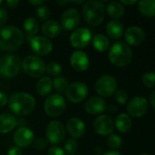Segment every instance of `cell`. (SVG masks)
<instances>
[{
  "instance_id": "obj_37",
  "label": "cell",
  "mask_w": 155,
  "mask_h": 155,
  "mask_svg": "<svg viewBox=\"0 0 155 155\" xmlns=\"http://www.w3.org/2000/svg\"><path fill=\"white\" fill-rule=\"evenodd\" d=\"M46 144H47V142L45 138L43 137H40V138H37L35 142H34V147L36 149V150H43L46 147Z\"/></svg>"
},
{
  "instance_id": "obj_19",
  "label": "cell",
  "mask_w": 155,
  "mask_h": 155,
  "mask_svg": "<svg viewBox=\"0 0 155 155\" xmlns=\"http://www.w3.org/2000/svg\"><path fill=\"white\" fill-rule=\"evenodd\" d=\"M70 64L72 67L77 72H84L89 66L88 55L80 50L74 51L70 57Z\"/></svg>"
},
{
  "instance_id": "obj_18",
  "label": "cell",
  "mask_w": 155,
  "mask_h": 155,
  "mask_svg": "<svg viewBox=\"0 0 155 155\" xmlns=\"http://www.w3.org/2000/svg\"><path fill=\"white\" fill-rule=\"evenodd\" d=\"M84 109L89 114L97 115L107 110V104L102 97L93 96L86 101Z\"/></svg>"
},
{
  "instance_id": "obj_21",
  "label": "cell",
  "mask_w": 155,
  "mask_h": 155,
  "mask_svg": "<svg viewBox=\"0 0 155 155\" xmlns=\"http://www.w3.org/2000/svg\"><path fill=\"white\" fill-rule=\"evenodd\" d=\"M42 32L46 38H55L61 34L62 26L55 20H48L43 24Z\"/></svg>"
},
{
  "instance_id": "obj_31",
  "label": "cell",
  "mask_w": 155,
  "mask_h": 155,
  "mask_svg": "<svg viewBox=\"0 0 155 155\" xmlns=\"http://www.w3.org/2000/svg\"><path fill=\"white\" fill-rule=\"evenodd\" d=\"M45 71L50 76L57 77L60 76V74L62 72V66L57 62H50L47 65H45Z\"/></svg>"
},
{
  "instance_id": "obj_26",
  "label": "cell",
  "mask_w": 155,
  "mask_h": 155,
  "mask_svg": "<svg viewBox=\"0 0 155 155\" xmlns=\"http://www.w3.org/2000/svg\"><path fill=\"white\" fill-rule=\"evenodd\" d=\"M140 13L146 17H153L155 15L154 0H142L137 2Z\"/></svg>"
},
{
  "instance_id": "obj_20",
  "label": "cell",
  "mask_w": 155,
  "mask_h": 155,
  "mask_svg": "<svg viewBox=\"0 0 155 155\" xmlns=\"http://www.w3.org/2000/svg\"><path fill=\"white\" fill-rule=\"evenodd\" d=\"M66 131L73 139H79L85 133V124L81 119L73 117L69 119L66 124Z\"/></svg>"
},
{
  "instance_id": "obj_15",
  "label": "cell",
  "mask_w": 155,
  "mask_h": 155,
  "mask_svg": "<svg viewBox=\"0 0 155 155\" xmlns=\"http://www.w3.org/2000/svg\"><path fill=\"white\" fill-rule=\"evenodd\" d=\"M81 21V15L79 11L75 8L66 9L61 16V24L62 26L65 30H74Z\"/></svg>"
},
{
  "instance_id": "obj_29",
  "label": "cell",
  "mask_w": 155,
  "mask_h": 155,
  "mask_svg": "<svg viewBox=\"0 0 155 155\" xmlns=\"http://www.w3.org/2000/svg\"><path fill=\"white\" fill-rule=\"evenodd\" d=\"M23 27L25 29V34L28 36H35L39 30V25L38 22L33 18V17H28L24 21Z\"/></svg>"
},
{
  "instance_id": "obj_14",
  "label": "cell",
  "mask_w": 155,
  "mask_h": 155,
  "mask_svg": "<svg viewBox=\"0 0 155 155\" xmlns=\"http://www.w3.org/2000/svg\"><path fill=\"white\" fill-rule=\"evenodd\" d=\"M94 130L101 136H109L114 130V122L112 118L105 114L96 117L94 122Z\"/></svg>"
},
{
  "instance_id": "obj_48",
  "label": "cell",
  "mask_w": 155,
  "mask_h": 155,
  "mask_svg": "<svg viewBox=\"0 0 155 155\" xmlns=\"http://www.w3.org/2000/svg\"><path fill=\"white\" fill-rule=\"evenodd\" d=\"M68 3H70V1H64V2H59V1H57V4L58 5H66V4H68Z\"/></svg>"
},
{
  "instance_id": "obj_34",
  "label": "cell",
  "mask_w": 155,
  "mask_h": 155,
  "mask_svg": "<svg viewBox=\"0 0 155 155\" xmlns=\"http://www.w3.org/2000/svg\"><path fill=\"white\" fill-rule=\"evenodd\" d=\"M35 15L39 20L45 21L50 16V10L45 5H39L35 10Z\"/></svg>"
},
{
  "instance_id": "obj_44",
  "label": "cell",
  "mask_w": 155,
  "mask_h": 155,
  "mask_svg": "<svg viewBox=\"0 0 155 155\" xmlns=\"http://www.w3.org/2000/svg\"><path fill=\"white\" fill-rule=\"evenodd\" d=\"M123 5H134L135 3H137L136 0H131V1H127V0H123L120 2Z\"/></svg>"
},
{
  "instance_id": "obj_3",
  "label": "cell",
  "mask_w": 155,
  "mask_h": 155,
  "mask_svg": "<svg viewBox=\"0 0 155 155\" xmlns=\"http://www.w3.org/2000/svg\"><path fill=\"white\" fill-rule=\"evenodd\" d=\"M108 58L114 65L118 67H124L131 63L133 58V52L126 43L119 41L111 46L108 53Z\"/></svg>"
},
{
  "instance_id": "obj_42",
  "label": "cell",
  "mask_w": 155,
  "mask_h": 155,
  "mask_svg": "<svg viewBox=\"0 0 155 155\" xmlns=\"http://www.w3.org/2000/svg\"><path fill=\"white\" fill-rule=\"evenodd\" d=\"M6 5L10 8H15L19 5V1H16V0H7L6 1Z\"/></svg>"
},
{
  "instance_id": "obj_49",
  "label": "cell",
  "mask_w": 155,
  "mask_h": 155,
  "mask_svg": "<svg viewBox=\"0 0 155 155\" xmlns=\"http://www.w3.org/2000/svg\"><path fill=\"white\" fill-rule=\"evenodd\" d=\"M2 3H3V1H0V5H1Z\"/></svg>"
},
{
  "instance_id": "obj_9",
  "label": "cell",
  "mask_w": 155,
  "mask_h": 155,
  "mask_svg": "<svg viewBox=\"0 0 155 155\" xmlns=\"http://www.w3.org/2000/svg\"><path fill=\"white\" fill-rule=\"evenodd\" d=\"M67 99L74 104H79L83 102L88 95V87L85 84L81 82H75L70 84L66 91Z\"/></svg>"
},
{
  "instance_id": "obj_17",
  "label": "cell",
  "mask_w": 155,
  "mask_h": 155,
  "mask_svg": "<svg viewBox=\"0 0 155 155\" xmlns=\"http://www.w3.org/2000/svg\"><path fill=\"white\" fill-rule=\"evenodd\" d=\"M127 45L137 46L143 44L145 39V32L140 26H130L124 33Z\"/></svg>"
},
{
  "instance_id": "obj_16",
  "label": "cell",
  "mask_w": 155,
  "mask_h": 155,
  "mask_svg": "<svg viewBox=\"0 0 155 155\" xmlns=\"http://www.w3.org/2000/svg\"><path fill=\"white\" fill-rule=\"evenodd\" d=\"M34 133L27 127H21L14 134V143L19 148H25L32 144L34 142Z\"/></svg>"
},
{
  "instance_id": "obj_6",
  "label": "cell",
  "mask_w": 155,
  "mask_h": 155,
  "mask_svg": "<svg viewBox=\"0 0 155 155\" xmlns=\"http://www.w3.org/2000/svg\"><path fill=\"white\" fill-rule=\"evenodd\" d=\"M24 72L34 78L42 76L45 72V64L44 61L36 55H27L21 63Z\"/></svg>"
},
{
  "instance_id": "obj_41",
  "label": "cell",
  "mask_w": 155,
  "mask_h": 155,
  "mask_svg": "<svg viewBox=\"0 0 155 155\" xmlns=\"http://www.w3.org/2000/svg\"><path fill=\"white\" fill-rule=\"evenodd\" d=\"M7 101H8V97H7V95H6L5 93L0 92V108L4 107V106L6 104Z\"/></svg>"
},
{
  "instance_id": "obj_24",
  "label": "cell",
  "mask_w": 155,
  "mask_h": 155,
  "mask_svg": "<svg viewBox=\"0 0 155 155\" xmlns=\"http://www.w3.org/2000/svg\"><path fill=\"white\" fill-rule=\"evenodd\" d=\"M115 127L120 133H127L133 126V121L127 114H120L115 119Z\"/></svg>"
},
{
  "instance_id": "obj_25",
  "label": "cell",
  "mask_w": 155,
  "mask_h": 155,
  "mask_svg": "<svg viewBox=\"0 0 155 155\" xmlns=\"http://www.w3.org/2000/svg\"><path fill=\"white\" fill-rule=\"evenodd\" d=\"M106 32L112 38H120L124 35V25L117 20H112L106 25Z\"/></svg>"
},
{
  "instance_id": "obj_12",
  "label": "cell",
  "mask_w": 155,
  "mask_h": 155,
  "mask_svg": "<svg viewBox=\"0 0 155 155\" xmlns=\"http://www.w3.org/2000/svg\"><path fill=\"white\" fill-rule=\"evenodd\" d=\"M149 107V103L146 98L136 96L131 99L127 104V111L129 114L134 118H140L146 114Z\"/></svg>"
},
{
  "instance_id": "obj_27",
  "label": "cell",
  "mask_w": 155,
  "mask_h": 155,
  "mask_svg": "<svg viewBox=\"0 0 155 155\" xmlns=\"http://www.w3.org/2000/svg\"><path fill=\"white\" fill-rule=\"evenodd\" d=\"M53 89V81L49 77H42L41 79L38 80L36 84V92L42 95H47L51 93Z\"/></svg>"
},
{
  "instance_id": "obj_33",
  "label": "cell",
  "mask_w": 155,
  "mask_h": 155,
  "mask_svg": "<svg viewBox=\"0 0 155 155\" xmlns=\"http://www.w3.org/2000/svg\"><path fill=\"white\" fill-rule=\"evenodd\" d=\"M142 81L145 86L148 88H153L155 84V74L153 71L146 72L142 76Z\"/></svg>"
},
{
  "instance_id": "obj_35",
  "label": "cell",
  "mask_w": 155,
  "mask_h": 155,
  "mask_svg": "<svg viewBox=\"0 0 155 155\" xmlns=\"http://www.w3.org/2000/svg\"><path fill=\"white\" fill-rule=\"evenodd\" d=\"M78 148V143L75 141V139L70 138L68 139L65 143H64V153H68V154H73L77 151Z\"/></svg>"
},
{
  "instance_id": "obj_2",
  "label": "cell",
  "mask_w": 155,
  "mask_h": 155,
  "mask_svg": "<svg viewBox=\"0 0 155 155\" xmlns=\"http://www.w3.org/2000/svg\"><path fill=\"white\" fill-rule=\"evenodd\" d=\"M24 42L23 32L15 25L0 28V49L3 51H15Z\"/></svg>"
},
{
  "instance_id": "obj_40",
  "label": "cell",
  "mask_w": 155,
  "mask_h": 155,
  "mask_svg": "<svg viewBox=\"0 0 155 155\" xmlns=\"http://www.w3.org/2000/svg\"><path fill=\"white\" fill-rule=\"evenodd\" d=\"M22 150L21 148L17 147V146H14V147H11L8 152H7V155H22Z\"/></svg>"
},
{
  "instance_id": "obj_36",
  "label": "cell",
  "mask_w": 155,
  "mask_h": 155,
  "mask_svg": "<svg viewBox=\"0 0 155 155\" xmlns=\"http://www.w3.org/2000/svg\"><path fill=\"white\" fill-rule=\"evenodd\" d=\"M114 97H115V101H116L119 104H121V105L126 104L127 100H128L127 93H126L124 90H123V89L117 90V91L114 93Z\"/></svg>"
},
{
  "instance_id": "obj_13",
  "label": "cell",
  "mask_w": 155,
  "mask_h": 155,
  "mask_svg": "<svg viewBox=\"0 0 155 155\" xmlns=\"http://www.w3.org/2000/svg\"><path fill=\"white\" fill-rule=\"evenodd\" d=\"M32 51L38 55H47L53 50L52 42L45 36H34L30 40Z\"/></svg>"
},
{
  "instance_id": "obj_7",
  "label": "cell",
  "mask_w": 155,
  "mask_h": 155,
  "mask_svg": "<svg viewBox=\"0 0 155 155\" xmlns=\"http://www.w3.org/2000/svg\"><path fill=\"white\" fill-rule=\"evenodd\" d=\"M65 100L58 94L49 95L44 104V110L45 114L50 117H57L61 115L65 109Z\"/></svg>"
},
{
  "instance_id": "obj_5",
  "label": "cell",
  "mask_w": 155,
  "mask_h": 155,
  "mask_svg": "<svg viewBox=\"0 0 155 155\" xmlns=\"http://www.w3.org/2000/svg\"><path fill=\"white\" fill-rule=\"evenodd\" d=\"M21 69L20 58L13 54H5L0 59V75L5 78L16 76Z\"/></svg>"
},
{
  "instance_id": "obj_30",
  "label": "cell",
  "mask_w": 155,
  "mask_h": 155,
  "mask_svg": "<svg viewBox=\"0 0 155 155\" xmlns=\"http://www.w3.org/2000/svg\"><path fill=\"white\" fill-rule=\"evenodd\" d=\"M53 86L58 93H64L68 87V81L64 76H57L53 81Z\"/></svg>"
},
{
  "instance_id": "obj_43",
  "label": "cell",
  "mask_w": 155,
  "mask_h": 155,
  "mask_svg": "<svg viewBox=\"0 0 155 155\" xmlns=\"http://www.w3.org/2000/svg\"><path fill=\"white\" fill-rule=\"evenodd\" d=\"M150 103L152 104V107L155 108V91H153L150 95Z\"/></svg>"
},
{
  "instance_id": "obj_38",
  "label": "cell",
  "mask_w": 155,
  "mask_h": 155,
  "mask_svg": "<svg viewBox=\"0 0 155 155\" xmlns=\"http://www.w3.org/2000/svg\"><path fill=\"white\" fill-rule=\"evenodd\" d=\"M48 155H65L64 149L58 146H52L48 150Z\"/></svg>"
},
{
  "instance_id": "obj_32",
  "label": "cell",
  "mask_w": 155,
  "mask_h": 155,
  "mask_svg": "<svg viewBox=\"0 0 155 155\" xmlns=\"http://www.w3.org/2000/svg\"><path fill=\"white\" fill-rule=\"evenodd\" d=\"M107 145L112 148V149H119L121 148V146L123 145V140H122V137L119 136L118 134H112L108 136L107 138Z\"/></svg>"
},
{
  "instance_id": "obj_22",
  "label": "cell",
  "mask_w": 155,
  "mask_h": 155,
  "mask_svg": "<svg viewBox=\"0 0 155 155\" xmlns=\"http://www.w3.org/2000/svg\"><path fill=\"white\" fill-rule=\"evenodd\" d=\"M17 124L16 118L11 114H0V134H8L13 131Z\"/></svg>"
},
{
  "instance_id": "obj_46",
  "label": "cell",
  "mask_w": 155,
  "mask_h": 155,
  "mask_svg": "<svg viewBox=\"0 0 155 155\" xmlns=\"http://www.w3.org/2000/svg\"><path fill=\"white\" fill-rule=\"evenodd\" d=\"M103 155H122L119 152L117 151H108L104 153H103Z\"/></svg>"
},
{
  "instance_id": "obj_28",
  "label": "cell",
  "mask_w": 155,
  "mask_h": 155,
  "mask_svg": "<svg viewBox=\"0 0 155 155\" xmlns=\"http://www.w3.org/2000/svg\"><path fill=\"white\" fill-rule=\"evenodd\" d=\"M93 45L98 52H105L110 46L109 39L103 34H97L93 38Z\"/></svg>"
},
{
  "instance_id": "obj_8",
  "label": "cell",
  "mask_w": 155,
  "mask_h": 155,
  "mask_svg": "<svg viewBox=\"0 0 155 155\" xmlns=\"http://www.w3.org/2000/svg\"><path fill=\"white\" fill-rule=\"evenodd\" d=\"M117 90V81L112 75H104L95 83V91L103 97H110Z\"/></svg>"
},
{
  "instance_id": "obj_45",
  "label": "cell",
  "mask_w": 155,
  "mask_h": 155,
  "mask_svg": "<svg viewBox=\"0 0 155 155\" xmlns=\"http://www.w3.org/2000/svg\"><path fill=\"white\" fill-rule=\"evenodd\" d=\"M45 3V1L44 0H37V1H29V4H31V5H41L42 4H44Z\"/></svg>"
},
{
  "instance_id": "obj_11",
  "label": "cell",
  "mask_w": 155,
  "mask_h": 155,
  "mask_svg": "<svg viewBox=\"0 0 155 155\" xmlns=\"http://www.w3.org/2000/svg\"><path fill=\"white\" fill-rule=\"evenodd\" d=\"M45 134L49 143L52 144H58L65 137L64 126L59 121H52L46 126Z\"/></svg>"
},
{
  "instance_id": "obj_1",
  "label": "cell",
  "mask_w": 155,
  "mask_h": 155,
  "mask_svg": "<svg viewBox=\"0 0 155 155\" xmlns=\"http://www.w3.org/2000/svg\"><path fill=\"white\" fill-rule=\"evenodd\" d=\"M10 111L16 115H27L35 108V99L27 93H15L7 101Z\"/></svg>"
},
{
  "instance_id": "obj_23",
  "label": "cell",
  "mask_w": 155,
  "mask_h": 155,
  "mask_svg": "<svg viewBox=\"0 0 155 155\" xmlns=\"http://www.w3.org/2000/svg\"><path fill=\"white\" fill-rule=\"evenodd\" d=\"M105 11L108 14V15L114 19H119L123 17L125 13L124 6L120 2L117 1L110 2L105 7Z\"/></svg>"
},
{
  "instance_id": "obj_47",
  "label": "cell",
  "mask_w": 155,
  "mask_h": 155,
  "mask_svg": "<svg viewBox=\"0 0 155 155\" xmlns=\"http://www.w3.org/2000/svg\"><path fill=\"white\" fill-rule=\"evenodd\" d=\"M103 153H104V151H103V148H102V147L97 146L96 148H94V153H95L96 155L102 154Z\"/></svg>"
},
{
  "instance_id": "obj_39",
  "label": "cell",
  "mask_w": 155,
  "mask_h": 155,
  "mask_svg": "<svg viewBox=\"0 0 155 155\" xmlns=\"http://www.w3.org/2000/svg\"><path fill=\"white\" fill-rule=\"evenodd\" d=\"M7 20V12L6 10L0 6V27H2Z\"/></svg>"
},
{
  "instance_id": "obj_10",
  "label": "cell",
  "mask_w": 155,
  "mask_h": 155,
  "mask_svg": "<svg viewBox=\"0 0 155 155\" xmlns=\"http://www.w3.org/2000/svg\"><path fill=\"white\" fill-rule=\"evenodd\" d=\"M92 32L87 27L75 29L70 35V43L73 47L82 49L86 47L92 40Z\"/></svg>"
},
{
  "instance_id": "obj_4",
  "label": "cell",
  "mask_w": 155,
  "mask_h": 155,
  "mask_svg": "<svg viewBox=\"0 0 155 155\" xmlns=\"http://www.w3.org/2000/svg\"><path fill=\"white\" fill-rule=\"evenodd\" d=\"M105 15V7L100 1H88L83 6V16L91 25L96 26L103 23Z\"/></svg>"
},
{
  "instance_id": "obj_50",
  "label": "cell",
  "mask_w": 155,
  "mask_h": 155,
  "mask_svg": "<svg viewBox=\"0 0 155 155\" xmlns=\"http://www.w3.org/2000/svg\"><path fill=\"white\" fill-rule=\"evenodd\" d=\"M142 155H150V154H147V153H144V154H142Z\"/></svg>"
}]
</instances>
